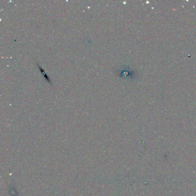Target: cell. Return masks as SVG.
<instances>
[{"instance_id": "cell-1", "label": "cell", "mask_w": 196, "mask_h": 196, "mask_svg": "<svg viewBox=\"0 0 196 196\" xmlns=\"http://www.w3.org/2000/svg\"><path fill=\"white\" fill-rule=\"evenodd\" d=\"M36 65H37V66H38V67H39V70H40V71H41V72H42V74H43V75H44V78H45V79L51 85H53V84H52V82H51V80L50 79V78H49V77L47 75V74H46V72H45V71L44 70V69H43L42 67L40 66V65L39 64V63H36Z\"/></svg>"}]
</instances>
